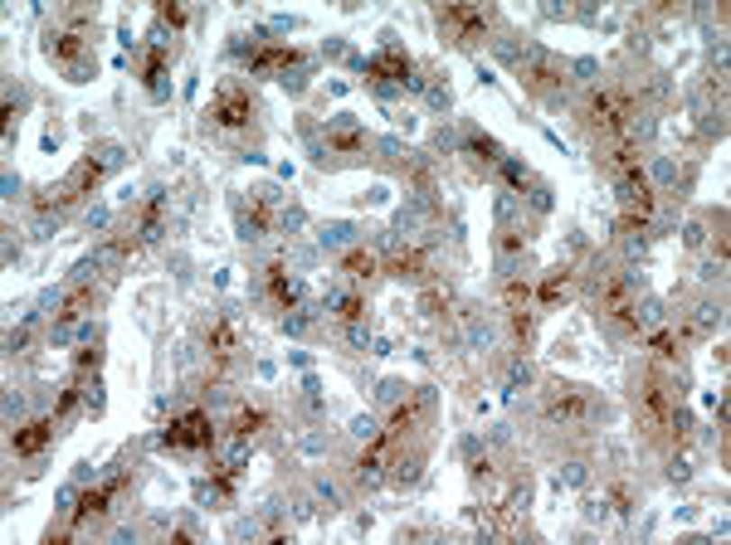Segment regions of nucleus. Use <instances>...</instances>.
<instances>
[{
    "mask_svg": "<svg viewBox=\"0 0 731 545\" xmlns=\"http://www.w3.org/2000/svg\"><path fill=\"white\" fill-rule=\"evenodd\" d=\"M629 127H634V103H629V93H619V88H600L590 98V132L605 141H629Z\"/></svg>",
    "mask_w": 731,
    "mask_h": 545,
    "instance_id": "obj_1",
    "label": "nucleus"
},
{
    "mask_svg": "<svg viewBox=\"0 0 731 545\" xmlns=\"http://www.w3.org/2000/svg\"><path fill=\"white\" fill-rule=\"evenodd\" d=\"M668 419H673V395H668V385L658 380V375H644V385H639V429L644 433H663Z\"/></svg>",
    "mask_w": 731,
    "mask_h": 545,
    "instance_id": "obj_2",
    "label": "nucleus"
},
{
    "mask_svg": "<svg viewBox=\"0 0 731 545\" xmlns=\"http://www.w3.org/2000/svg\"><path fill=\"white\" fill-rule=\"evenodd\" d=\"M595 302H600V312L619 317L625 326H639V317H634V293H629V277L625 273H600V277H595Z\"/></svg>",
    "mask_w": 731,
    "mask_h": 545,
    "instance_id": "obj_3",
    "label": "nucleus"
},
{
    "mask_svg": "<svg viewBox=\"0 0 731 545\" xmlns=\"http://www.w3.org/2000/svg\"><path fill=\"white\" fill-rule=\"evenodd\" d=\"M546 414L556 423H585L595 414V399L580 390V385H556V395L546 399Z\"/></svg>",
    "mask_w": 731,
    "mask_h": 545,
    "instance_id": "obj_4",
    "label": "nucleus"
},
{
    "mask_svg": "<svg viewBox=\"0 0 731 545\" xmlns=\"http://www.w3.org/2000/svg\"><path fill=\"white\" fill-rule=\"evenodd\" d=\"M439 25H444L459 44H478L488 34V15H483V10H473V5H444V10H439Z\"/></svg>",
    "mask_w": 731,
    "mask_h": 545,
    "instance_id": "obj_5",
    "label": "nucleus"
},
{
    "mask_svg": "<svg viewBox=\"0 0 731 545\" xmlns=\"http://www.w3.org/2000/svg\"><path fill=\"white\" fill-rule=\"evenodd\" d=\"M619 204H625V220H649L653 214V204H658V195H653V186H649V176L644 171H634V176H625L619 180Z\"/></svg>",
    "mask_w": 731,
    "mask_h": 545,
    "instance_id": "obj_6",
    "label": "nucleus"
},
{
    "mask_svg": "<svg viewBox=\"0 0 731 545\" xmlns=\"http://www.w3.org/2000/svg\"><path fill=\"white\" fill-rule=\"evenodd\" d=\"M215 123L220 127H244L249 117H254V103H249V88H239V83H224L220 98H215Z\"/></svg>",
    "mask_w": 731,
    "mask_h": 545,
    "instance_id": "obj_7",
    "label": "nucleus"
},
{
    "mask_svg": "<svg viewBox=\"0 0 731 545\" xmlns=\"http://www.w3.org/2000/svg\"><path fill=\"white\" fill-rule=\"evenodd\" d=\"M210 419L200 414V409H190V414H181L171 423V429H166V443L171 448H210Z\"/></svg>",
    "mask_w": 731,
    "mask_h": 545,
    "instance_id": "obj_8",
    "label": "nucleus"
},
{
    "mask_svg": "<svg viewBox=\"0 0 731 545\" xmlns=\"http://www.w3.org/2000/svg\"><path fill=\"white\" fill-rule=\"evenodd\" d=\"M44 50H50V59H54V64H74V59H78L83 50H88V25H83V20H74V25L54 30Z\"/></svg>",
    "mask_w": 731,
    "mask_h": 545,
    "instance_id": "obj_9",
    "label": "nucleus"
},
{
    "mask_svg": "<svg viewBox=\"0 0 731 545\" xmlns=\"http://www.w3.org/2000/svg\"><path fill=\"white\" fill-rule=\"evenodd\" d=\"M425 414H429V395H425V390H415V395H410V399H405V404H400V409H395V414H390L386 443H400L405 433H415V423L425 419Z\"/></svg>",
    "mask_w": 731,
    "mask_h": 545,
    "instance_id": "obj_10",
    "label": "nucleus"
},
{
    "mask_svg": "<svg viewBox=\"0 0 731 545\" xmlns=\"http://www.w3.org/2000/svg\"><path fill=\"white\" fill-rule=\"evenodd\" d=\"M123 487H127V477L107 482V487L83 492V496H78V506H74V526H83V521H93V516H103V512H107V502H113V496L123 492Z\"/></svg>",
    "mask_w": 731,
    "mask_h": 545,
    "instance_id": "obj_11",
    "label": "nucleus"
},
{
    "mask_svg": "<svg viewBox=\"0 0 731 545\" xmlns=\"http://www.w3.org/2000/svg\"><path fill=\"white\" fill-rule=\"evenodd\" d=\"M522 78H526V88H532V93H561V88H566V78H561V68L551 64V59H532Z\"/></svg>",
    "mask_w": 731,
    "mask_h": 545,
    "instance_id": "obj_12",
    "label": "nucleus"
},
{
    "mask_svg": "<svg viewBox=\"0 0 731 545\" xmlns=\"http://www.w3.org/2000/svg\"><path fill=\"white\" fill-rule=\"evenodd\" d=\"M244 229H249V234H269V229H273V195H269V190H254V195H249Z\"/></svg>",
    "mask_w": 731,
    "mask_h": 545,
    "instance_id": "obj_13",
    "label": "nucleus"
},
{
    "mask_svg": "<svg viewBox=\"0 0 731 545\" xmlns=\"http://www.w3.org/2000/svg\"><path fill=\"white\" fill-rule=\"evenodd\" d=\"M605 171L615 176V180H625L639 171V151H634V141H609V151H605Z\"/></svg>",
    "mask_w": 731,
    "mask_h": 545,
    "instance_id": "obj_14",
    "label": "nucleus"
},
{
    "mask_svg": "<svg viewBox=\"0 0 731 545\" xmlns=\"http://www.w3.org/2000/svg\"><path fill=\"white\" fill-rule=\"evenodd\" d=\"M234 350H239L234 322H215V326H210V356H215V366H230Z\"/></svg>",
    "mask_w": 731,
    "mask_h": 545,
    "instance_id": "obj_15",
    "label": "nucleus"
},
{
    "mask_svg": "<svg viewBox=\"0 0 731 545\" xmlns=\"http://www.w3.org/2000/svg\"><path fill=\"white\" fill-rule=\"evenodd\" d=\"M410 74V59L405 54H395V50H386V54H376L366 64V78H380V83H390V78H405Z\"/></svg>",
    "mask_w": 731,
    "mask_h": 545,
    "instance_id": "obj_16",
    "label": "nucleus"
},
{
    "mask_svg": "<svg viewBox=\"0 0 731 545\" xmlns=\"http://www.w3.org/2000/svg\"><path fill=\"white\" fill-rule=\"evenodd\" d=\"M50 433H54L50 419H34V423H25V429L10 439V448H15V453H40V448L50 443Z\"/></svg>",
    "mask_w": 731,
    "mask_h": 545,
    "instance_id": "obj_17",
    "label": "nucleus"
},
{
    "mask_svg": "<svg viewBox=\"0 0 731 545\" xmlns=\"http://www.w3.org/2000/svg\"><path fill=\"white\" fill-rule=\"evenodd\" d=\"M361 147H366V137H361V132H356L352 123H342V127L327 132V156H356Z\"/></svg>",
    "mask_w": 731,
    "mask_h": 545,
    "instance_id": "obj_18",
    "label": "nucleus"
},
{
    "mask_svg": "<svg viewBox=\"0 0 731 545\" xmlns=\"http://www.w3.org/2000/svg\"><path fill=\"white\" fill-rule=\"evenodd\" d=\"M293 64H297V50H254L249 54L254 74H273V68H293Z\"/></svg>",
    "mask_w": 731,
    "mask_h": 545,
    "instance_id": "obj_19",
    "label": "nucleus"
},
{
    "mask_svg": "<svg viewBox=\"0 0 731 545\" xmlns=\"http://www.w3.org/2000/svg\"><path fill=\"white\" fill-rule=\"evenodd\" d=\"M502 307H507V317H517V312L532 307V287H526V277L512 273L507 283H502Z\"/></svg>",
    "mask_w": 731,
    "mask_h": 545,
    "instance_id": "obj_20",
    "label": "nucleus"
},
{
    "mask_svg": "<svg viewBox=\"0 0 731 545\" xmlns=\"http://www.w3.org/2000/svg\"><path fill=\"white\" fill-rule=\"evenodd\" d=\"M390 273L395 277H425L429 268H425V249H395V259H390Z\"/></svg>",
    "mask_w": 731,
    "mask_h": 545,
    "instance_id": "obj_21",
    "label": "nucleus"
},
{
    "mask_svg": "<svg viewBox=\"0 0 731 545\" xmlns=\"http://www.w3.org/2000/svg\"><path fill=\"white\" fill-rule=\"evenodd\" d=\"M269 293H273V297H279V302H283V307H293V302H297V297H303V287H297V283H293V277H288V273H283V263H269Z\"/></svg>",
    "mask_w": 731,
    "mask_h": 545,
    "instance_id": "obj_22",
    "label": "nucleus"
},
{
    "mask_svg": "<svg viewBox=\"0 0 731 545\" xmlns=\"http://www.w3.org/2000/svg\"><path fill=\"white\" fill-rule=\"evenodd\" d=\"M376 268H380V263H376V253H370V249H352L342 259V273L356 277V283H361V277H376Z\"/></svg>",
    "mask_w": 731,
    "mask_h": 545,
    "instance_id": "obj_23",
    "label": "nucleus"
},
{
    "mask_svg": "<svg viewBox=\"0 0 731 545\" xmlns=\"http://www.w3.org/2000/svg\"><path fill=\"white\" fill-rule=\"evenodd\" d=\"M93 302H98V293H93V287H78V293H69V302L64 307H59V322H78V317H88V307Z\"/></svg>",
    "mask_w": 731,
    "mask_h": 545,
    "instance_id": "obj_24",
    "label": "nucleus"
},
{
    "mask_svg": "<svg viewBox=\"0 0 731 545\" xmlns=\"http://www.w3.org/2000/svg\"><path fill=\"white\" fill-rule=\"evenodd\" d=\"M161 204H166V195H161V190H151L147 204H142V239H157V229H161Z\"/></svg>",
    "mask_w": 731,
    "mask_h": 545,
    "instance_id": "obj_25",
    "label": "nucleus"
},
{
    "mask_svg": "<svg viewBox=\"0 0 731 545\" xmlns=\"http://www.w3.org/2000/svg\"><path fill=\"white\" fill-rule=\"evenodd\" d=\"M263 423H269V409H239V414H234V433H239V439H249V433H259L263 429Z\"/></svg>",
    "mask_w": 731,
    "mask_h": 545,
    "instance_id": "obj_26",
    "label": "nucleus"
},
{
    "mask_svg": "<svg viewBox=\"0 0 731 545\" xmlns=\"http://www.w3.org/2000/svg\"><path fill=\"white\" fill-rule=\"evenodd\" d=\"M161 68H166V44L157 40V44L147 50V59H142V78H147V83H157V78H161Z\"/></svg>",
    "mask_w": 731,
    "mask_h": 545,
    "instance_id": "obj_27",
    "label": "nucleus"
},
{
    "mask_svg": "<svg viewBox=\"0 0 731 545\" xmlns=\"http://www.w3.org/2000/svg\"><path fill=\"white\" fill-rule=\"evenodd\" d=\"M566 283H571V273H566V268H556V273H551L546 283H542V302H556L561 293H566Z\"/></svg>",
    "mask_w": 731,
    "mask_h": 545,
    "instance_id": "obj_28",
    "label": "nucleus"
},
{
    "mask_svg": "<svg viewBox=\"0 0 731 545\" xmlns=\"http://www.w3.org/2000/svg\"><path fill=\"white\" fill-rule=\"evenodd\" d=\"M673 346H678V332H653V341H649V350H653L658 360L673 356Z\"/></svg>",
    "mask_w": 731,
    "mask_h": 545,
    "instance_id": "obj_29",
    "label": "nucleus"
},
{
    "mask_svg": "<svg viewBox=\"0 0 731 545\" xmlns=\"http://www.w3.org/2000/svg\"><path fill=\"white\" fill-rule=\"evenodd\" d=\"M609 502H615V512L625 516V512H634V496H629V487L625 482H615V487H609Z\"/></svg>",
    "mask_w": 731,
    "mask_h": 545,
    "instance_id": "obj_30",
    "label": "nucleus"
},
{
    "mask_svg": "<svg viewBox=\"0 0 731 545\" xmlns=\"http://www.w3.org/2000/svg\"><path fill=\"white\" fill-rule=\"evenodd\" d=\"M337 317L342 322H361V297H342L337 302Z\"/></svg>",
    "mask_w": 731,
    "mask_h": 545,
    "instance_id": "obj_31",
    "label": "nucleus"
},
{
    "mask_svg": "<svg viewBox=\"0 0 731 545\" xmlns=\"http://www.w3.org/2000/svg\"><path fill=\"white\" fill-rule=\"evenodd\" d=\"M157 15H161V25H171V30H176V25H186V10H181V5H171V0H166Z\"/></svg>",
    "mask_w": 731,
    "mask_h": 545,
    "instance_id": "obj_32",
    "label": "nucleus"
},
{
    "mask_svg": "<svg viewBox=\"0 0 731 545\" xmlns=\"http://www.w3.org/2000/svg\"><path fill=\"white\" fill-rule=\"evenodd\" d=\"M78 404V385H64V395H59V404H54V414H69V409Z\"/></svg>",
    "mask_w": 731,
    "mask_h": 545,
    "instance_id": "obj_33",
    "label": "nucleus"
},
{
    "mask_svg": "<svg viewBox=\"0 0 731 545\" xmlns=\"http://www.w3.org/2000/svg\"><path fill=\"white\" fill-rule=\"evenodd\" d=\"M502 253H522V234H502Z\"/></svg>",
    "mask_w": 731,
    "mask_h": 545,
    "instance_id": "obj_34",
    "label": "nucleus"
}]
</instances>
